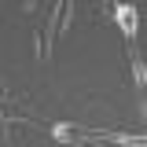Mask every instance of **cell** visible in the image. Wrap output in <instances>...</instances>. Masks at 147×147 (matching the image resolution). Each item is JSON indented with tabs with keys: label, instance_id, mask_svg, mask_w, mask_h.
<instances>
[{
	"label": "cell",
	"instance_id": "6",
	"mask_svg": "<svg viewBox=\"0 0 147 147\" xmlns=\"http://www.w3.org/2000/svg\"><path fill=\"white\" fill-rule=\"evenodd\" d=\"M0 99H7V92H4V85H0Z\"/></svg>",
	"mask_w": 147,
	"mask_h": 147
},
{
	"label": "cell",
	"instance_id": "7",
	"mask_svg": "<svg viewBox=\"0 0 147 147\" xmlns=\"http://www.w3.org/2000/svg\"><path fill=\"white\" fill-rule=\"evenodd\" d=\"M144 118H147V99H144Z\"/></svg>",
	"mask_w": 147,
	"mask_h": 147
},
{
	"label": "cell",
	"instance_id": "3",
	"mask_svg": "<svg viewBox=\"0 0 147 147\" xmlns=\"http://www.w3.org/2000/svg\"><path fill=\"white\" fill-rule=\"evenodd\" d=\"M129 63H132V81H136V88L147 92V63H144V55L136 52V48H129Z\"/></svg>",
	"mask_w": 147,
	"mask_h": 147
},
{
	"label": "cell",
	"instance_id": "1",
	"mask_svg": "<svg viewBox=\"0 0 147 147\" xmlns=\"http://www.w3.org/2000/svg\"><path fill=\"white\" fill-rule=\"evenodd\" d=\"M114 22H118L121 37H125V40H132V37H136V30H140V18H136V4H114Z\"/></svg>",
	"mask_w": 147,
	"mask_h": 147
},
{
	"label": "cell",
	"instance_id": "5",
	"mask_svg": "<svg viewBox=\"0 0 147 147\" xmlns=\"http://www.w3.org/2000/svg\"><path fill=\"white\" fill-rule=\"evenodd\" d=\"M77 147H103L99 140H88V136H77Z\"/></svg>",
	"mask_w": 147,
	"mask_h": 147
},
{
	"label": "cell",
	"instance_id": "4",
	"mask_svg": "<svg viewBox=\"0 0 147 147\" xmlns=\"http://www.w3.org/2000/svg\"><path fill=\"white\" fill-rule=\"evenodd\" d=\"M52 136L59 140V144H77V129H74V125H66V121L52 125Z\"/></svg>",
	"mask_w": 147,
	"mask_h": 147
},
{
	"label": "cell",
	"instance_id": "2",
	"mask_svg": "<svg viewBox=\"0 0 147 147\" xmlns=\"http://www.w3.org/2000/svg\"><path fill=\"white\" fill-rule=\"evenodd\" d=\"M96 140L118 147H147V132H96Z\"/></svg>",
	"mask_w": 147,
	"mask_h": 147
}]
</instances>
